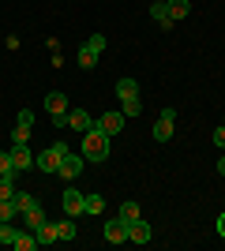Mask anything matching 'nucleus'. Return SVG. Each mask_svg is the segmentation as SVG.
<instances>
[{"instance_id": "f257e3e1", "label": "nucleus", "mask_w": 225, "mask_h": 251, "mask_svg": "<svg viewBox=\"0 0 225 251\" xmlns=\"http://www.w3.org/2000/svg\"><path fill=\"white\" fill-rule=\"evenodd\" d=\"M105 157H109V135H105V131H98V124H94V127L83 135V161L101 165Z\"/></svg>"}, {"instance_id": "f03ea898", "label": "nucleus", "mask_w": 225, "mask_h": 251, "mask_svg": "<svg viewBox=\"0 0 225 251\" xmlns=\"http://www.w3.org/2000/svg\"><path fill=\"white\" fill-rule=\"evenodd\" d=\"M68 150H72L68 143H53L49 150L34 154V169H42V173H49V176H56V169H60V161H64Z\"/></svg>"}, {"instance_id": "7ed1b4c3", "label": "nucleus", "mask_w": 225, "mask_h": 251, "mask_svg": "<svg viewBox=\"0 0 225 251\" xmlns=\"http://www.w3.org/2000/svg\"><path fill=\"white\" fill-rule=\"evenodd\" d=\"M45 113L53 116V124H68V98H64V90L45 94Z\"/></svg>"}, {"instance_id": "20e7f679", "label": "nucleus", "mask_w": 225, "mask_h": 251, "mask_svg": "<svg viewBox=\"0 0 225 251\" xmlns=\"http://www.w3.org/2000/svg\"><path fill=\"white\" fill-rule=\"evenodd\" d=\"M173 131H176V113H173V109H165V113L154 120V131H150V135L158 139V143H169Z\"/></svg>"}, {"instance_id": "39448f33", "label": "nucleus", "mask_w": 225, "mask_h": 251, "mask_svg": "<svg viewBox=\"0 0 225 251\" xmlns=\"http://www.w3.org/2000/svg\"><path fill=\"white\" fill-rule=\"evenodd\" d=\"M124 120H128L124 113H113V109H109V113L98 116V131H105V135L113 139V135H120V131H124Z\"/></svg>"}, {"instance_id": "423d86ee", "label": "nucleus", "mask_w": 225, "mask_h": 251, "mask_svg": "<svg viewBox=\"0 0 225 251\" xmlns=\"http://www.w3.org/2000/svg\"><path fill=\"white\" fill-rule=\"evenodd\" d=\"M79 173H83V154L68 150V154H64V161H60V169H56V176H60V180H75Z\"/></svg>"}, {"instance_id": "0eeeda50", "label": "nucleus", "mask_w": 225, "mask_h": 251, "mask_svg": "<svg viewBox=\"0 0 225 251\" xmlns=\"http://www.w3.org/2000/svg\"><path fill=\"white\" fill-rule=\"evenodd\" d=\"M94 124H98V120H94L90 113H86V109H68V127H72V131L86 135V131H90Z\"/></svg>"}, {"instance_id": "6e6552de", "label": "nucleus", "mask_w": 225, "mask_h": 251, "mask_svg": "<svg viewBox=\"0 0 225 251\" xmlns=\"http://www.w3.org/2000/svg\"><path fill=\"white\" fill-rule=\"evenodd\" d=\"M60 206H64L68 218H79V214H83V191L64 188V195H60Z\"/></svg>"}, {"instance_id": "1a4fd4ad", "label": "nucleus", "mask_w": 225, "mask_h": 251, "mask_svg": "<svg viewBox=\"0 0 225 251\" xmlns=\"http://www.w3.org/2000/svg\"><path fill=\"white\" fill-rule=\"evenodd\" d=\"M105 240H109V244H128V221L109 218V221H105Z\"/></svg>"}, {"instance_id": "9d476101", "label": "nucleus", "mask_w": 225, "mask_h": 251, "mask_svg": "<svg viewBox=\"0 0 225 251\" xmlns=\"http://www.w3.org/2000/svg\"><path fill=\"white\" fill-rule=\"evenodd\" d=\"M11 165H15V173H26V169H34V154L26 147H11Z\"/></svg>"}, {"instance_id": "9b49d317", "label": "nucleus", "mask_w": 225, "mask_h": 251, "mask_svg": "<svg viewBox=\"0 0 225 251\" xmlns=\"http://www.w3.org/2000/svg\"><path fill=\"white\" fill-rule=\"evenodd\" d=\"M117 98H120V105L139 101V83H135V79H120L117 83Z\"/></svg>"}, {"instance_id": "f8f14e48", "label": "nucleus", "mask_w": 225, "mask_h": 251, "mask_svg": "<svg viewBox=\"0 0 225 251\" xmlns=\"http://www.w3.org/2000/svg\"><path fill=\"white\" fill-rule=\"evenodd\" d=\"M128 240L131 244H150V225H147V221H128Z\"/></svg>"}, {"instance_id": "ddd939ff", "label": "nucleus", "mask_w": 225, "mask_h": 251, "mask_svg": "<svg viewBox=\"0 0 225 251\" xmlns=\"http://www.w3.org/2000/svg\"><path fill=\"white\" fill-rule=\"evenodd\" d=\"M165 11H169V19H188L192 15V0H165Z\"/></svg>"}, {"instance_id": "4468645a", "label": "nucleus", "mask_w": 225, "mask_h": 251, "mask_svg": "<svg viewBox=\"0 0 225 251\" xmlns=\"http://www.w3.org/2000/svg\"><path fill=\"white\" fill-rule=\"evenodd\" d=\"M150 19L158 23L161 30H173V19H169V11H165V0H154V4H150Z\"/></svg>"}, {"instance_id": "2eb2a0df", "label": "nucleus", "mask_w": 225, "mask_h": 251, "mask_svg": "<svg viewBox=\"0 0 225 251\" xmlns=\"http://www.w3.org/2000/svg\"><path fill=\"white\" fill-rule=\"evenodd\" d=\"M34 236H38V244H56V240H60L56 221H45V225H38V229H34Z\"/></svg>"}, {"instance_id": "dca6fc26", "label": "nucleus", "mask_w": 225, "mask_h": 251, "mask_svg": "<svg viewBox=\"0 0 225 251\" xmlns=\"http://www.w3.org/2000/svg\"><path fill=\"white\" fill-rule=\"evenodd\" d=\"M15 210H19V214H30V210H38V199H34L30 191H15Z\"/></svg>"}, {"instance_id": "f3484780", "label": "nucleus", "mask_w": 225, "mask_h": 251, "mask_svg": "<svg viewBox=\"0 0 225 251\" xmlns=\"http://www.w3.org/2000/svg\"><path fill=\"white\" fill-rule=\"evenodd\" d=\"M45 221H49V218H45V210L42 206H38V210H30V214H23V229H38V225H45Z\"/></svg>"}, {"instance_id": "a211bd4d", "label": "nucleus", "mask_w": 225, "mask_h": 251, "mask_svg": "<svg viewBox=\"0 0 225 251\" xmlns=\"http://www.w3.org/2000/svg\"><path fill=\"white\" fill-rule=\"evenodd\" d=\"M101 210H105V199H101V195H83V214H101Z\"/></svg>"}, {"instance_id": "6ab92c4d", "label": "nucleus", "mask_w": 225, "mask_h": 251, "mask_svg": "<svg viewBox=\"0 0 225 251\" xmlns=\"http://www.w3.org/2000/svg\"><path fill=\"white\" fill-rule=\"evenodd\" d=\"M30 143V124H15L11 127V147H26Z\"/></svg>"}, {"instance_id": "aec40b11", "label": "nucleus", "mask_w": 225, "mask_h": 251, "mask_svg": "<svg viewBox=\"0 0 225 251\" xmlns=\"http://www.w3.org/2000/svg\"><path fill=\"white\" fill-rule=\"evenodd\" d=\"M23 229H15L11 221H0V244H8V248H15V236H19Z\"/></svg>"}, {"instance_id": "412c9836", "label": "nucleus", "mask_w": 225, "mask_h": 251, "mask_svg": "<svg viewBox=\"0 0 225 251\" xmlns=\"http://www.w3.org/2000/svg\"><path fill=\"white\" fill-rule=\"evenodd\" d=\"M117 218H120V221H139V218H143V214H139V202H131V199H128L124 206L117 210Z\"/></svg>"}, {"instance_id": "4be33fe9", "label": "nucleus", "mask_w": 225, "mask_h": 251, "mask_svg": "<svg viewBox=\"0 0 225 251\" xmlns=\"http://www.w3.org/2000/svg\"><path fill=\"white\" fill-rule=\"evenodd\" d=\"M56 232H60V240H75V236H79V229H75V218L56 221Z\"/></svg>"}, {"instance_id": "5701e85b", "label": "nucleus", "mask_w": 225, "mask_h": 251, "mask_svg": "<svg viewBox=\"0 0 225 251\" xmlns=\"http://www.w3.org/2000/svg\"><path fill=\"white\" fill-rule=\"evenodd\" d=\"M15 180H19V176H0V199H15V191H19V188H15Z\"/></svg>"}, {"instance_id": "b1692460", "label": "nucleus", "mask_w": 225, "mask_h": 251, "mask_svg": "<svg viewBox=\"0 0 225 251\" xmlns=\"http://www.w3.org/2000/svg\"><path fill=\"white\" fill-rule=\"evenodd\" d=\"M94 64H98V52H94V49H86V45H83V49H79V68H83V72H90Z\"/></svg>"}, {"instance_id": "393cba45", "label": "nucleus", "mask_w": 225, "mask_h": 251, "mask_svg": "<svg viewBox=\"0 0 225 251\" xmlns=\"http://www.w3.org/2000/svg\"><path fill=\"white\" fill-rule=\"evenodd\" d=\"M0 176H19L11 165V150H0Z\"/></svg>"}, {"instance_id": "a878e982", "label": "nucleus", "mask_w": 225, "mask_h": 251, "mask_svg": "<svg viewBox=\"0 0 225 251\" xmlns=\"http://www.w3.org/2000/svg\"><path fill=\"white\" fill-rule=\"evenodd\" d=\"M15 214H19V210H15V199H0V221H11Z\"/></svg>"}, {"instance_id": "bb28decb", "label": "nucleus", "mask_w": 225, "mask_h": 251, "mask_svg": "<svg viewBox=\"0 0 225 251\" xmlns=\"http://www.w3.org/2000/svg\"><path fill=\"white\" fill-rule=\"evenodd\" d=\"M83 45H86V49H94L98 56H101V49H105V34H90V38H86Z\"/></svg>"}, {"instance_id": "cd10ccee", "label": "nucleus", "mask_w": 225, "mask_h": 251, "mask_svg": "<svg viewBox=\"0 0 225 251\" xmlns=\"http://www.w3.org/2000/svg\"><path fill=\"white\" fill-rule=\"evenodd\" d=\"M120 113H124V116H139V113H143V101H128Z\"/></svg>"}, {"instance_id": "c85d7f7f", "label": "nucleus", "mask_w": 225, "mask_h": 251, "mask_svg": "<svg viewBox=\"0 0 225 251\" xmlns=\"http://www.w3.org/2000/svg\"><path fill=\"white\" fill-rule=\"evenodd\" d=\"M19 124H34V113H30V109H19Z\"/></svg>"}, {"instance_id": "c756f323", "label": "nucleus", "mask_w": 225, "mask_h": 251, "mask_svg": "<svg viewBox=\"0 0 225 251\" xmlns=\"http://www.w3.org/2000/svg\"><path fill=\"white\" fill-rule=\"evenodd\" d=\"M218 236H222V240H225V214H222V218H218Z\"/></svg>"}, {"instance_id": "7c9ffc66", "label": "nucleus", "mask_w": 225, "mask_h": 251, "mask_svg": "<svg viewBox=\"0 0 225 251\" xmlns=\"http://www.w3.org/2000/svg\"><path fill=\"white\" fill-rule=\"evenodd\" d=\"M218 173H222V176H225V154L218 157Z\"/></svg>"}, {"instance_id": "2f4dec72", "label": "nucleus", "mask_w": 225, "mask_h": 251, "mask_svg": "<svg viewBox=\"0 0 225 251\" xmlns=\"http://www.w3.org/2000/svg\"><path fill=\"white\" fill-rule=\"evenodd\" d=\"M222 124H225V116H222Z\"/></svg>"}]
</instances>
